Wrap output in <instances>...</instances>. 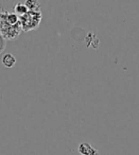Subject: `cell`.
Here are the masks:
<instances>
[{"label": "cell", "instance_id": "obj_1", "mask_svg": "<svg viewBox=\"0 0 139 155\" xmlns=\"http://www.w3.org/2000/svg\"><path fill=\"white\" fill-rule=\"evenodd\" d=\"M19 22L22 31L29 32L33 31L39 28L42 22L41 11H28L21 16H19Z\"/></svg>", "mask_w": 139, "mask_h": 155}, {"label": "cell", "instance_id": "obj_8", "mask_svg": "<svg viewBox=\"0 0 139 155\" xmlns=\"http://www.w3.org/2000/svg\"><path fill=\"white\" fill-rule=\"evenodd\" d=\"M6 39L0 34V55L4 52L5 48H6Z\"/></svg>", "mask_w": 139, "mask_h": 155}, {"label": "cell", "instance_id": "obj_6", "mask_svg": "<svg viewBox=\"0 0 139 155\" xmlns=\"http://www.w3.org/2000/svg\"><path fill=\"white\" fill-rule=\"evenodd\" d=\"M79 151L81 153H82V154H92V153L97 152L90 145H87V144H81V145H80Z\"/></svg>", "mask_w": 139, "mask_h": 155}, {"label": "cell", "instance_id": "obj_2", "mask_svg": "<svg viewBox=\"0 0 139 155\" xmlns=\"http://www.w3.org/2000/svg\"><path fill=\"white\" fill-rule=\"evenodd\" d=\"M22 32L20 22L18 24H11L8 22L3 14V8L0 7V34L6 40L12 41L17 39Z\"/></svg>", "mask_w": 139, "mask_h": 155}, {"label": "cell", "instance_id": "obj_4", "mask_svg": "<svg viewBox=\"0 0 139 155\" xmlns=\"http://www.w3.org/2000/svg\"><path fill=\"white\" fill-rule=\"evenodd\" d=\"M28 11V8L26 7L24 3H15L12 6V12L16 13L18 16H21V15L26 13Z\"/></svg>", "mask_w": 139, "mask_h": 155}, {"label": "cell", "instance_id": "obj_3", "mask_svg": "<svg viewBox=\"0 0 139 155\" xmlns=\"http://www.w3.org/2000/svg\"><path fill=\"white\" fill-rule=\"evenodd\" d=\"M2 64L7 68H12L16 64V58L12 53H7L2 57Z\"/></svg>", "mask_w": 139, "mask_h": 155}, {"label": "cell", "instance_id": "obj_5", "mask_svg": "<svg viewBox=\"0 0 139 155\" xmlns=\"http://www.w3.org/2000/svg\"><path fill=\"white\" fill-rule=\"evenodd\" d=\"M24 4L29 11H40L41 5L39 0H25Z\"/></svg>", "mask_w": 139, "mask_h": 155}, {"label": "cell", "instance_id": "obj_7", "mask_svg": "<svg viewBox=\"0 0 139 155\" xmlns=\"http://www.w3.org/2000/svg\"><path fill=\"white\" fill-rule=\"evenodd\" d=\"M12 2L13 0H0V7L8 10V8L10 6H12Z\"/></svg>", "mask_w": 139, "mask_h": 155}]
</instances>
